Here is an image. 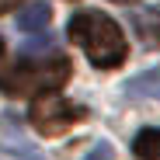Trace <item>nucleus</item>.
I'll return each mask as SVG.
<instances>
[{
	"label": "nucleus",
	"mask_w": 160,
	"mask_h": 160,
	"mask_svg": "<svg viewBox=\"0 0 160 160\" xmlns=\"http://www.w3.org/2000/svg\"><path fill=\"white\" fill-rule=\"evenodd\" d=\"M70 38L87 52V59L98 70H115L125 63L129 56V42L122 35V28L108 18V14H98V11H77L66 24Z\"/></svg>",
	"instance_id": "nucleus-1"
},
{
	"label": "nucleus",
	"mask_w": 160,
	"mask_h": 160,
	"mask_svg": "<svg viewBox=\"0 0 160 160\" xmlns=\"http://www.w3.org/2000/svg\"><path fill=\"white\" fill-rule=\"evenodd\" d=\"M73 66L66 56H49V59H21L7 70H0V91L7 98H35L52 94L70 80Z\"/></svg>",
	"instance_id": "nucleus-2"
},
{
	"label": "nucleus",
	"mask_w": 160,
	"mask_h": 160,
	"mask_svg": "<svg viewBox=\"0 0 160 160\" xmlns=\"http://www.w3.org/2000/svg\"><path fill=\"white\" fill-rule=\"evenodd\" d=\"M84 118V108H73L66 98L56 94H42L32 101L28 108V122L35 125L38 136H63L66 129H73V122Z\"/></svg>",
	"instance_id": "nucleus-3"
},
{
	"label": "nucleus",
	"mask_w": 160,
	"mask_h": 160,
	"mask_svg": "<svg viewBox=\"0 0 160 160\" xmlns=\"http://www.w3.org/2000/svg\"><path fill=\"white\" fill-rule=\"evenodd\" d=\"M49 21H52L49 4H32L18 14V28L21 32H42V28H49Z\"/></svg>",
	"instance_id": "nucleus-4"
},
{
	"label": "nucleus",
	"mask_w": 160,
	"mask_h": 160,
	"mask_svg": "<svg viewBox=\"0 0 160 160\" xmlns=\"http://www.w3.org/2000/svg\"><path fill=\"white\" fill-rule=\"evenodd\" d=\"M136 35L143 45H160V11L136 14Z\"/></svg>",
	"instance_id": "nucleus-5"
},
{
	"label": "nucleus",
	"mask_w": 160,
	"mask_h": 160,
	"mask_svg": "<svg viewBox=\"0 0 160 160\" xmlns=\"http://www.w3.org/2000/svg\"><path fill=\"white\" fill-rule=\"evenodd\" d=\"M132 153L139 160H160V129H143L132 139Z\"/></svg>",
	"instance_id": "nucleus-6"
},
{
	"label": "nucleus",
	"mask_w": 160,
	"mask_h": 160,
	"mask_svg": "<svg viewBox=\"0 0 160 160\" xmlns=\"http://www.w3.org/2000/svg\"><path fill=\"white\" fill-rule=\"evenodd\" d=\"M0 136H4V143H7V150H14V157H21V160H42V157H35V146L32 143H24V136L7 129V122H0Z\"/></svg>",
	"instance_id": "nucleus-7"
},
{
	"label": "nucleus",
	"mask_w": 160,
	"mask_h": 160,
	"mask_svg": "<svg viewBox=\"0 0 160 160\" xmlns=\"http://www.w3.org/2000/svg\"><path fill=\"white\" fill-rule=\"evenodd\" d=\"M160 91V70H150L146 77H136L125 84V94H157Z\"/></svg>",
	"instance_id": "nucleus-8"
},
{
	"label": "nucleus",
	"mask_w": 160,
	"mask_h": 160,
	"mask_svg": "<svg viewBox=\"0 0 160 160\" xmlns=\"http://www.w3.org/2000/svg\"><path fill=\"white\" fill-rule=\"evenodd\" d=\"M84 160H112V146H108V143H98Z\"/></svg>",
	"instance_id": "nucleus-9"
},
{
	"label": "nucleus",
	"mask_w": 160,
	"mask_h": 160,
	"mask_svg": "<svg viewBox=\"0 0 160 160\" xmlns=\"http://www.w3.org/2000/svg\"><path fill=\"white\" fill-rule=\"evenodd\" d=\"M18 4H21V0H0V14H11Z\"/></svg>",
	"instance_id": "nucleus-10"
},
{
	"label": "nucleus",
	"mask_w": 160,
	"mask_h": 160,
	"mask_svg": "<svg viewBox=\"0 0 160 160\" xmlns=\"http://www.w3.org/2000/svg\"><path fill=\"white\" fill-rule=\"evenodd\" d=\"M115 4H136V0H115Z\"/></svg>",
	"instance_id": "nucleus-11"
},
{
	"label": "nucleus",
	"mask_w": 160,
	"mask_h": 160,
	"mask_svg": "<svg viewBox=\"0 0 160 160\" xmlns=\"http://www.w3.org/2000/svg\"><path fill=\"white\" fill-rule=\"evenodd\" d=\"M0 52H4V42H0Z\"/></svg>",
	"instance_id": "nucleus-12"
}]
</instances>
